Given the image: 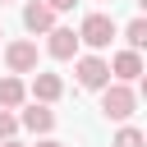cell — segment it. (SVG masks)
<instances>
[{
  "instance_id": "obj_6",
  "label": "cell",
  "mask_w": 147,
  "mask_h": 147,
  "mask_svg": "<svg viewBox=\"0 0 147 147\" xmlns=\"http://www.w3.org/2000/svg\"><path fill=\"white\" fill-rule=\"evenodd\" d=\"M46 37H51L46 51H51L55 60H74V55H78V32H74V28H51Z\"/></svg>"
},
{
  "instance_id": "obj_1",
  "label": "cell",
  "mask_w": 147,
  "mask_h": 147,
  "mask_svg": "<svg viewBox=\"0 0 147 147\" xmlns=\"http://www.w3.org/2000/svg\"><path fill=\"white\" fill-rule=\"evenodd\" d=\"M133 110H138V92H133L129 83H106V87H101V115H106V119H119V124H124Z\"/></svg>"
},
{
  "instance_id": "obj_16",
  "label": "cell",
  "mask_w": 147,
  "mask_h": 147,
  "mask_svg": "<svg viewBox=\"0 0 147 147\" xmlns=\"http://www.w3.org/2000/svg\"><path fill=\"white\" fill-rule=\"evenodd\" d=\"M142 96H147V69H142Z\"/></svg>"
},
{
  "instance_id": "obj_18",
  "label": "cell",
  "mask_w": 147,
  "mask_h": 147,
  "mask_svg": "<svg viewBox=\"0 0 147 147\" xmlns=\"http://www.w3.org/2000/svg\"><path fill=\"white\" fill-rule=\"evenodd\" d=\"M138 9H142V14H147V0H138Z\"/></svg>"
},
{
  "instance_id": "obj_8",
  "label": "cell",
  "mask_w": 147,
  "mask_h": 147,
  "mask_svg": "<svg viewBox=\"0 0 147 147\" xmlns=\"http://www.w3.org/2000/svg\"><path fill=\"white\" fill-rule=\"evenodd\" d=\"M23 129H32V133H51L55 129V110L51 106H41V101H32L28 110H23V119H18Z\"/></svg>"
},
{
  "instance_id": "obj_9",
  "label": "cell",
  "mask_w": 147,
  "mask_h": 147,
  "mask_svg": "<svg viewBox=\"0 0 147 147\" xmlns=\"http://www.w3.org/2000/svg\"><path fill=\"white\" fill-rule=\"evenodd\" d=\"M60 92H64V83H60V74H37V78H32V96H37L41 106H51V101H55Z\"/></svg>"
},
{
  "instance_id": "obj_19",
  "label": "cell",
  "mask_w": 147,
  "mask_h": 147,
  "mask_svg": "<svg viewBox=\"0 0 147 147\" xmlns=\"http://www.w3.org/2000/svg\"><path fill=\"white\" fill-rule=\"evenodd\" d=\"M142 138H147V133H142Z\"/></svg>"
},
{
  "instance_id": "obj_15",
  "label": "cell",
  "mask_w": 147,
  "mask_h": 147,
  "mask_svg": "<svg viewBox=\"0 0 147 147\" xmlns=\"http://www.w3.org/2000/svg\"><path fill=\"white\" fill-rule=\"evenodd\" d=\"M37 147H64V142H55V138H41V142H37Z\"/></svg>"
},
{
  "instance_id": "obj_5",
  "label": "cell",
  "mask_w": 147,
  "mask_h": 147,
  "mask_svg": "<svg viewBox=\"0 0 147 147\" xmlns=\"http://www.w3.org/2000/svg\"><path fill=\"white\" fill-rule=\"evenodd\" d=\"M23 28H28V32H51V28H55V9H51L46 0L23 5Z\"/></svg>"
},
{
  "instance_id": "obj_20",
  "label": "cell",
  "mask_w": 147,
  "mask_h": 147,
  "mask_svg": "<svg viewBox=\"0 0 147 147\" xmlns=\"http://www.w3.org/2000/svg\"><path fill=\"white\" fill-rule=\"evenodd\" d=\"M0 37H5V32H0Z\"/></svg>"
},
{
  "instance_id": "obj_3",
  "label": "cell",
  "mask_w": 147,
  "mask_h": 147,
  "mask_svg": "<svg viewBox=\"0 0 147 147\" xmlns=\"http://www.w3.org/2000/svg\"><path fill=\"white\" fill-rule=\"evenodd\" d=\"M5 64H9V74H32L37 69V46L32 41H9L5 46Z\"/></svg>"
},
{
  "instance_id": "obj_10",
  "label": "cell",
  "mask_w": 147,
  "mask_h": 147,
  "mask_svg": "<svg viewBox=\"0 0 147 147\" xmlns=\"http://www.w3.org/2000/svg\"><path fill=\"white\" fill-rule=\"evenodd\" d=\"M23 83L18 78H0V110H14V106H23Z\"/></svg>"
},
{
  "instance_id": "obj_13",
  "label": "cell",
  "mask_w": 147,
  "mask_h": 147,
  "mask_svg": "<svg viewBox=\"0 0 147 147\" xmlns=\"http://www.w3.org/2000/svg\"><path fill=\"white\" fill-rule=\"evenodd\" d=\"M14 129H18V119H14L9 110H0V142H9V138H14Z\"/></svg>"
},
{
  "instance_id": "obj_11",
  "label": "cell",
  "mask_w": 147,
  "mask_h": 147,
  "mask_svg": "<svg viewBox=\"0 0 147 147\" xmlns=\"http://www.w3.org/2000/svg\"><path fill=\"white\" fill-rule=\"evenodd\" d=\"M124 37H129V51H147V14L133 18V23L124 28Z\"/></svg>"
},
{
  "instance_id": "obj_14",
  "label": "cell",
  "mask_w": 147,
  "mask_h": 147,
  "mask_svg": "<svg viewBox=\"0 0 147 147\" xmlns=\"http://www.w3.org/2000/svg\"><path fill=\"white\" fill-rule=\"evenodd\" d=\"M46 5H51V9H55V14H60V9H74V5H78V0H46Z\"/></svg>"
},
{
  "instance_id": "obj_4",
  "label": "cell",
  "mask_w": 147,
  "mask_h": 147,
  "mask_svg": "<svg viewBox=\"0 0 147 147\" xmlns=\"http://www.w3.org/2000/svg\"><path fill=\"white\" fill-rule=\"evenodd\" d=\"M78 83H83V87H106V83H110V64H106L101 55H83V60H78Z\"/></svg>"
},
{
  "instance_id": "obj_2",
  "label": "cell",
  "mask_w": 147,
  "mask_h": 147,
  "mask_svg": "<svg viewBox=\"0 0 147 147\" xmlns=\"http://www.w3.org/2000/svg\"><path fill=\"white\" fill-rule=\"evenodd\" d=\"M78 41H87V46H110L115 41V18L110 14H87L83 18V28H78Z\"/></svg>"
},
{
  "instance_id": "obj_17",
  "label": "cell",
  "mask_w": 147,
  "mask_h": 147,
  "mask_svg": "<svg viewBox=\"0 0 147 147\" xmlns=\"http://www.w3.org/2000/svg\"><path fill=\"white\" fill-rule=\"evenodd\" d=\"M0 147H23V142H14V138H9V142H0Z\"/></svg>"
},
{
  "instance_id": "obj_7",
  "label": "cell",
  "mask_w": 147,
  "mask_h": 147,
  "mask_svg": "<svg viewBox=\"0 0 147 147\" xmlns=\"http://www.w3.org/2000/svg\"><path fill=\"white\" fill-rule=\"evenodd\" d=\"M110 74H115L119 83H133V78H142V55H138V51H119V55L110 60Z\"/></svg>"
},
{
  "instance_id": "obj_12",
  "label": "cell",
  "mask_w": 147,
  "mask_h": 147,
  "mask_svg": "<svg viewBox=\"0 0 147 147\" xmlns=\"http://www.w3.org/2000/svg\"><path fill=\"white\" fill-rule=\"evenodd\" d=\"M110 147H147V138H142V133H138V129H119V133H115V142H110Z\"/></svg>"
}]
</instances>
